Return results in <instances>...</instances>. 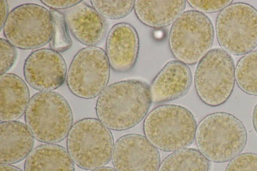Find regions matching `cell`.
<instances>
[{
    "mask_svg": "<svg viewBox=\"0 0 257 171\" xmlns=\"http://www.w3.org/2000/svg\"><path fill=\"white\" fill-rule=\"evenodd\" d=\"M152 99L150 86L139 80L112 83L99 96L96 104L98 119L109 129L131 128L146 118Z\"/></svg>",
    "mask_w": 257,
    "mask_h": 171,
    "instance_id": "cell-1",
    "label": "cell"
},
{
    "mask_svg": "<svg viewBox=\"0 0 257 171\" xmlns=\"http://www.w3.org/2000/svg\"><path fill=\"white\" fill-rule=\"evenodd\" d=\"M187 1H135L134 10L136 17L144 25L159 29L167 27L184 12Z\"/></svg>",
    "mask_w": 257,
    "mask_h": 171,
    "instance_id": "cell-18",
    "label": "cell"
},
{
    "mask_svg": "<svg viewBox=\"0 0 257 171\" xmlns=\"http://www.w3.org/2000/svg\"><path fill=\"white\" fill-rule=\"evenodd\" d=\"M110 65L105 52L96 46L79 50L73 57L67 74V84L75 96L92 99L106 88Z\"/></svg>",
    "mask_w": 257,
    "mask_h": 171,
    "instance_id": "cell-10",
    "label": "cell"
},
{
    "mask_svg": "<svg viewBox=\"0 0 257 171\" xmlns=\"http://www.w3.org/2000/svg\"><path fill=\"white\" fill-rule=\"evenodd\" d=\"M34 144V137L24 123L15 120L1 122V164L23 160L32 151Z\"/></svg>",
    "mask_w": 257,
    "mask_h": 171,
    "instance_id": "cell-16",
    "label": "cell"
},
{
    "mask_svg": "<svg viewBox=\"0 0 257 171\" xmlns=\"http://www.w3.org/2000/svg\"><path fill=\"white\" fill-rule=\"evenodd\" d=\"M234 60L222 49L215 48L198 62L194 74L196 93L205 104L215 107L224 103L234 88Z\"/></svg>",
    "mask_w": 257,
    "mask_h": 171,
    "instance_id": "cell-7",
    "label": "cell"
},
{
    "mask_svg": "<svg viewBox=\"0 0 257 171\" xmlns=\"http://www.w3.org/2000/svg\"><path fill=\"white\" fill-rule=\"evenodd\" d=\"M9 6L6 0L0 1V30L4 29L5 24L9 16Z\"/></svg>",
    "mask_w": 257,
    "mask_h": 171,
    "instance_id": "cell-28",
    "label": "cell"
},
{
    "mask_svg": "<svg viewBox=\"0 0 257 171\" xmlns=\"http://www.w3.org/2000/svg\"><path fill=\"white\" fill-rule=\"evenodd\" d=\"M111 160L116 171H158L161 164L158 148L145 136L135 133L116 140Z\"/></svg>",
    "mask_w": 257,
    "mask_h": 171,
    "instance_id": "cell-11",
    "label": "cell"
},
{
    "mask_svg": "<svg viewBox=\"0 0 257 171\" xmlns=\"http://www.w3.org/2000/svg\"><path fill=\"white\" fill-rule=\"evenodd\" d=\"M114 144L109 128L93 118L76 122L67 137V150L73 161L85 170H92L107 164L111 158Z\"/></svg>",
    "mask_w": 257,
    "mask_h": 171,
    "instance_id": "cell-6",
    "label": "cell"
},
{
    "mask_svg": "<svg viewBox=\"0 0 257 171\" xmlns=\"http://www.w3.org/2000/svg\"><path fill=\"white\" fill-rule=\"evenodd\" d=\"M139 52V38L135 28L127 23L114 25L106 41L105 53L110 68L124 73L135 66Z\"/></svg>",
    "mask_w": 257,
    "mask_h": 171,
    "instance_id": "cell-13",
    "label": "cell"
},
{
    "mask_svg": "<svg viewBox=\"0 0 257 171\" xmlns=\"http://www.w3.org/2000/svg\"><path fill=\"white\" fill-rule=\"evenodd\" d=\"M225 171H257V154L241 153L227 164Z\"/></svg>",
    "mask_w": 257,
    "mask_h": 171,
    "instance_id": "cell-24",
    "label": "cell"
},
{
    "mask_svg": "<svg viewBox=\"0 0 257 171\" xmlns=\"http://www.w3.org/2000/svg\"><path fill=\"white\" fill-rule=\"evenodd\" d=\"M90 171H116L114 168L109 166H103L95 168Z\"/></svg>",
    "mask_w": 257,
    "mask_h": 171,
    "instance_id": "cell-31",
    "label": "cell"
},
{
    "mask_svg": "<svg viewBox=\"0 0 257 171\" xmlns=\"http://www.w3.org/2000/svg\"><path fill=\"white\" fill-rule=\"evenodd\" d=\"M92 7L104 18L118 20L125 17L134 9L135 1H90Z\"/></svg>",
    "mask_w": 257,
    "mask_h": 171,
    "instance_id": "cell-22",
    "label": "cell"
},
{
    "mask_svg": "<svg viewBox=\"0 0 257 171\" xmlns=\"http://www.w3.org/2000/svg\"><path fill=\"white\" fill-rule=\"evenodd\" d=\"M24 74L27 82L34 89L53 91L64 83L67 66L58 52L51 49H38L25 60Z\"/></svg>",
    "mask_w": 257,
    "mask_h": 171,
    "instance_id": "cell-12",
    "label": "cell"
},
{
    "mask_svg": "<svg viewBox=\"0 0 257 171\" xmlns=\"http://www.w3.org/2000/svg\"><path fill=\"white\" fill-rule=\"evenodd\" d=\"M215 29L222 49L231 55H244L257 46V10L246 3L231 4L219 13Z\"/></svg>",
    "mask_w": 257,
    "mask_h": 171,
    "instance_id": "cell-9",
    "label": "cell"
},
{
    "mask_svg": "<svg viewBox=\"0 0 257 171\" xmlns=\"http://www.w3.org/2000/svg\"><path fill=\"white\" fill-rule=\"evenodd\" d=\"M195 141L210 161L222 163L240 154L247 142L246 129L233 115L223 112L206 116L197 125Z\"/></svg>",
    "mask_w": 257,
    "mask_h": 171,
    "instance_id": "cell-2",
    "label": "cell"
},
{
    "mask_svg": "<svg viewBox=\"0 0 257 171\" xmlns=\"http://www.w3.org/2000/svg\"><path fill=\"white\" fill-rule=\"evenodd\" d=\"M214 30L209 18L195 10L184 12L172 24L169 36L171 52L186 65L199 62L210 50Z\"/></svg>",
    "mask_w": 257,
    "mask_h": 171,
    "instance_id": "cell-5",
    "label": "cell"
},
{
    "mask_svg": "<svg viewBox=\"0 0 257 171\" xmlns=\"http://www.w3.org/2000/svg\"><path fill=\"white\" fill-rule=\"evenodd\" d=\"M54 21V32L50 43V49L57 52H63L72 46V41L69 33L64 14L53 9L49 10Z\"/></svg>",
    "mask_w": 257,
    "mask_h": 171,
    "instance_id": "cell-23",
    "label": "cell"
},
{
    "mask_svg": "<svg viewBox=\"0 0 257 171\" xmlns=\"http://www.w3.org/2000/svg\"><path fill=\"white\" fill-rule=\"evenodd\" d=\"M1 171H23L19 168L11 165V164H1Z\"/></svg>",
    "mask_w": 257,
    "mask_h": 171,
    "instance_id": "cell-29",
    "label": "cell"
},
{
    "mask_svg": "<svg viewBox=\"0 0 257 171\" xmlns=\"http://www.w3.org/2000/svg\"><path fill=\"white\" fill-rule=\"evenodd\" d=\"M63 14L71 34L83 45L94 47L104 38L107 29L105 19L84 1Z\"/></svg>",
    "mask_w": 257,
    "mask_h": 171,
    "instance_id": "cell-15",
    "label": "cell"
},
{
    "mask_svg": "<svg viewBox=\"0 0 257 171\" xmlns=\"http://www.w3.org/2000/svg\"><path fill=\"white\" fill-rule=\"evenodd\" d=\"M197 122L185 107L159 106L146 116L143 123L145 136L157 148L174 152L187 148L195 139Z\"/></svg>",
    "mask_w": 257,
    "mask_h": 171,
    "instance_id": "cell-3",
    "label": "cell"
},
{
    "mask_svg": "<svg viewBox=\"0 0 257 171\" xmlns=\"http://www.w3.org/2000/svg\"><path fill=\"white\" fill-rule=\"evenodd\" d=\"M25 119L33 137L47 144L64 140L73 122L72 111L68 101L53 91L35 94L27 106Z\"/></svg>",
    "mask_w": 257,
    "mask_h": 171,
    "instance_id": "cell-4",
    "label": "cell"
},
{
    "mask_svg": "<svg viewBox=\"0 0 257 171\" xmlns=\"http://www.w3.org/2000/svg\"><path fill=\"white\" fill-rule=\"evenodd\" d=\"M188 4L194 10L201 13H211L221 11L231 4L232 1L189 0Z\"/></svg>",
    "mask_w": 257,
    "mask_h": 171,
    "instance_id": "cell-26",
    "label": "cell"
},
{
    "mask_svg": "<svg viewBox=\"0 0 257 171\" xmlns=\"http://www.w3.org/2000/svg\"><path fill=\"white\" fill-rule=\"evenodd\" d=\"M235 78L243 92L257 96V51L250 52L239 60L235 67Z\"/></svg>",
    "mask_w": 257,
    "mask_h": 171,
    "instance_id": "cell-21",
    "label": "cell"
},
{
    "mask_svg": "<svg viewBox=\"0 0 257 171\" xmlns=\"http://www.w3.org/2000/svg\"><path fill=\"white\" fill-rule=\"evenodd\" d=\"M252 124L254 130L257 133V103L254 108L252 113Z\"/></svg>",
    "mask_w": 257,
    "mask_h": 171,
    "instance_id": "cell-30",
    "label": "cell"
},
{
    "mask_svg": "<svg viewBox=\"0 0 257 171\" xmlns=\"http://www.w3.org/2000/svg\"><path fill=\"white\" fill-rule=\"evenodd\" d=\"M192 75L188 66L177 60L166 64L152 81V102L163 103L178 99L189 91Z\"/></svg>",
    "mask_w": 257,
    "mask_h": 171,
    "instance_id": "cell-14",
    "label": "cell"
},
{
    "mask_svg": "<svg viewBox=\"0 0 257 171\" xmlns=\"http://www.w3.org/2000/svg\"><path fill=\"white\" fill-rule=\"evenodd\" d=\"M3 30L6 40L16 48L36 49L51 42L54 24L47 9L38 4H25L10 12Z\"/></svg>",
    "mask_w": 257,
    "mask_h": 171,
    "instance_id": "cell-8",
    "label": "cell"
},
{
    "mask_svg": "<svg viewBox=\"0 0 257 171\" xmlns=\"http://www.w3.org/2000/svg\"><path fill=\"white\" fill-rule=\"evenodd\" d=\"M0 74L6 73L15 64L17 58L16 48L5 39H0Z\"/></svg>",
    "mask_w": 257,
    "mask_h": 171,
    "instance_id": "cell-25",
    "label": "cell"
},
{
    "mask_svg": "<svg viewBox=\"0 0 257 171\" xmlns=\"http://www.w3.org/2000/svg\"><path fill=\"white\" fill-rule=\"evenodd\" d=\"M25 171H75L68 150L54 144L40 145L32 150L24 164Z\"/></svg>",
    "mask_w": 257,
    "mask_h": 171,
    "instance_id": "cell-19",
    "label": "cell"
},
{
    "mask_svg": "<svg viewBox=\"0 0 257 171\" xmlns=\"http://www.w3.org/2000/svg\"><path fill=\"white\" fill-rule=\"evenodd\" d=\"M82 1H50L41 0V2L51 9L55 10L62 9H68L72 8L81 3Z\"/></svg>",
    "mask_w": 257,
    "mask_h": 171,
    "instance_id": "cell-27",
    "label": "cell"
},
{
    "mask_svg": "<svg viewBox=\"0 0 257 171\" xmlns=\"http://www.w3.org/2000/svg\"><path fill=\"white\" fill-rule=\"evenodd\" d=\"M30 92L25 82L12 73L0 75V121H15L25 113L30 101Z\"/></svg>",
    "mask_w": 257,
    "mask_h": 171,
    "instance_id": "cell-17",
    "label": "cell"
},
{
    "mask_svg": "<svg viewBox=\"0 0 257 171\" xmlns=\"http://www.w3.org/2000/svg\"><path fill=\"white\" fill-rule=\"evenodd\" d=\"M209 161L199 150L185 148L173 152L162 161L158 171H209Z\"/></svg>",
    "mask_w": 257,
    "mask_h": 171,
    "instance_id": "cell-20",
    "label": "cell"
}]
</instances>
